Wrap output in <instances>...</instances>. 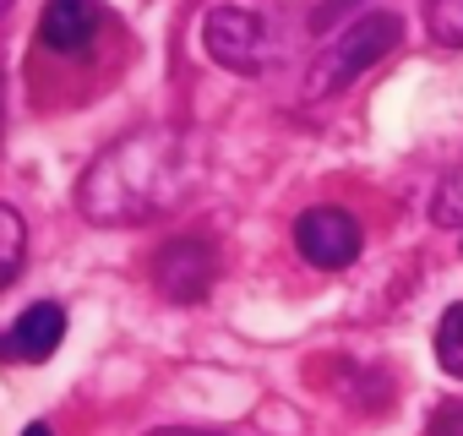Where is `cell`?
I'll return each mask as SVG.
<instances>
[{"label":"cell","instance_id":"52a82bcc","mask_svg":"<svg viewBox=\"0 0 463 436\" xmlns=\"http://www.w3.org/2000/svg\"><path fill=\"white\" fill-rule=\"evenodd\" d=\"M104 6L99 0H44V17H39V39L55 55H82L99 39Z\"/></svg>","mask_w":463,"mask_h":436},{"label":"cell","instance_id":"30bf717a","mask_svg":"<svg viewBox=\"0 0 463 436\" xmlns=\"http://www.w3.org/2000/svg\"><path fill=\"white\" fill-rule=\"evenodd\" d=\"M436 360L447 376H463V306H447V317L436 322Z\"/></svg>","mask_w":463,"mask_h":436},{"label":"cell","instance_id":"5bb4252c","mask_svg":"<svg viewBox=\"0 0 463 436\" xmlns=\"http://www.w3.org/2000/svg\"><path fill=\"white\" fill-rule=\"evenodd\" d=\"M23 436H55V431H50V425H28Z\"/></svg>","mask_w":463,"mask_h":436},{"label":"cell","instance_id":"ba28073f","mask_svg":"<svg viewBox=\"0 0 463 436\" xmlns=\"http://www.w3.org/2000/svg\"><path fill=\"white\" fill-rule=\"evenodd\" d=\"M28 262V224L12 202H0V289H6Z\"/></svg>","mask_w":463,"mask_h":436},{"label":"cell","instance_id":"3957f363","mask_svg":"<svg viewBox=\"0 0 463 436\" xmlns=\"http://www.w3.org/2000/svg\"><path fill=\"white\" fill-rule=\"evenodd\" d=\"M202 50L229 66V71H241V77H257L279 61V44L268 33V23L246 6H213L202 17Z\"/></svg>","mask_w":463,"mask_h":436},{"label":"cell","instance_id":"7c38bea8","mask_svg":"<svg viewBox=\"0 0 463 436\" xmlns=\"http://www.w3.org/2000/svg\"><path fill=\"white\" fill-rule=\"evenodd\" d=\"M147 436H223V431H196V425H158Z\"/></svg>","mask_w":463,"mask_h":436},{"label":"cell","instance_id":"8fae6325","mask_svg":"<svg viewBox=\"0 0 463 436\" xmlns=\"http://www.w3.org/2000/svg\"><path fill=\"white\" fill-rule=\"evenodd\" d=\"M430 218L441 230H463V158L447 169V180L436 185V202H430Z\"/></svg>","mask_w":463,"mask_h":436},{"label":"cell","instance_id":"7a4b0ae2","mask_svg":"<svg viewBox=\"0 0 463 436\" xmlns=\"http://www.w3.org/2000/svg\"><path fill=\"white\" fill-rule=\"evenodd\" d=\"M398 39H403V23H398L392 12L354 17V23H349L322 55H317V66H311V77H306V93H311V99H333V93H344L360 71H371L382 55H392Z\"/></svg>","mask_w":463,"mask_h":436},{"label":"cell","instance_id":"5b68a950","mask_svg":"<svg viewBox=\"0 0 463 436\" xmlns=\"http://www.w3.org/2000/svg\"><path fill=\"white\" fill-rule=\"evenodd\" d=\"M218 279V257L213 246L202 241H169L158 257H153V284L169 295V300H202Z\"/></svg>","mask_w":463,"mask_h":436},{"label":"cell","instance_id":"4fadbf2b","mask_svg":"<svg viewBox=\"0 0 463 436\" xmlns=\"http://www.w3.org/2000/svg\"><path fill=\"white\" fill-rule=\"evenodd\" d=\"M344 6H349V0H327V6H322V12L311 17V28H327V23H333V17H338Z\"/></svg>","mask_w":463,"mask_h":436},{"label":"cell","instance_id":"277c9868","mask_svg":"<svg viewBox=\"0 0 463 436\" xmlns=\"http://www.w3.org/2000/svg\"><path fill=\"white\" fill-rule=\"evenodd\" d=\"M295 251L322 268V273H338L360 257V224L344 213V207H306L295 218Z\"/></svg>","mask_w":463,"mask_h":436},{"label":"cell","instance_id":"6da1fadb","mask_svg":"<svg viewBox=\"0 0 463 436\" xmlns=\"http://www.w3.org/2000/svg\"><path fill=\"white\" fill-rule=\"evenodd\" d=\"M196 175L191 158V137L169 131V126H147L120 137L77 185V207L88 224L104 230H126V224H147V218L169 213L185 185Z\"/></svg>","mask_w":463,"mask_h":436},{"label":"cell","instance_id":"8992f818","mask_svg":"<svg viewBox=\"0 0 463 436\" xmlns=\"http://www.w3.org/2000/svg\"><path fill=\"white\" fill-rule=\"evenodd\" d=\"M61 338H66V311L50 306V300H39V306H28L6 333H0V360H12V365H44L61 349Z\"/></svg>","mask_w":463,"mask_h":436},{"label":"cell","instance_id":"9c48e42d","mask_svg":"<svg viewBox=\"0 0 463 436\" xmlns=\"http://www.w3.org/2000/svg\"><path fill=\"white\" fill-rule=\"evenodd\" d=\"M420 6H425L430 39L447 50H463V0H420Z\"/></svg>","mask_w":463,"mask_h":436}]
</instances>
